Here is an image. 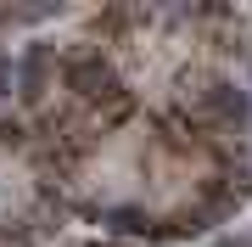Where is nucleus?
Returning a JSON list of instances; mask_svg holds the SVG:
<instances>
[{
    "instance_id": "2",
    "label": "nucleus",
    "mask_w": 252,
    "mask_h": 247,
    "mask_svg": "<svg viewBox=\"0 0 252 247\" xmlns=\"http://www.w3.org/2000/svg\"><path fill=\"white\" fill-rule=\"evenodd\" d=\"M51 68H56V51L45 45V39L23 51V62H17V90H23V101H39V96H45Z\"/></svg>"
},
{
    "instance_id": "1",
    "label": "nucleus",
    "mask_w": 252,
    "mask_h": 247,
    "mask_svg": "<svg viewBox=\"0 0 252 247\" xmlns=\"http://www.w3.org/2000/svg\"><path fill=\"white\" fill-rule=\"evenodd\" d=\"M62 79H67V90H79V96H112L118 90L112 68L101 62V51H67L62 56Z\"/></svg>"
},
{
    "instance_id": "3",
    "label": "nucleus",
    "mask_w": 252,
    "mask_h": 247,
    "mask_svg": "<svg viewBox=\"0 0 252 247\" xmlns=\"http://www.w3.org/2000/svg\"><path fill=\"white\" fill-rule=\"evenodd\" d=\"M247 90H235V84H213V90L202 96V118L213 124H247Z\"/></svg>"
},
{
    "instance_id": "4",
    "label": "nucleus",
    "mask_w": 252,
    "mask_h": 247,
    "mask_svg": "<svg viewBox=\"0 0 252 247\" xmlns=\"http://www.w3.org/2000/svg\"><path fill=\"white\" fill-rule=\"evenodd\" d=\"M0 146H23V124L17 118H0Z\"/></svg>"
}]
</instances>
